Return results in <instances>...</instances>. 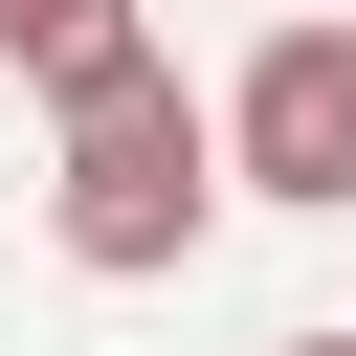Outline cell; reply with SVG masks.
Masks as SVG:
<instances>
[{"mask_svg":"<svg viewBox=\"0 0 356 356\" xmlns=\"http://www.w3.org/2000/svg\"><path fill=\"white\" fill-rule=\"evenodd\" d=\"M44 222H67V267H89V289L200 267V222H222V111H200L156 44H134V67H89V89H67V200H44Z\"/></svg>","mask_w":356,"mask_h":356,"instance_id":"obj_1","label":"cell"},{"mask_svg":"<svg viewBox=\"0 0 356 356\" xmlns=\"http://www.w3.org/2000/svg\"><path fill=\"white\" fill-rule=\"evenodd\" d=\"M222 200H356V0H289L222 89Z\"/></svg>","mask_w":356,"mask_h":356,"instance_id":"obj_2","label":"cell"},{"mask_svg":"<svg viewBox=\"0 0 356 356\" xmlns=\"http://www.w3.org/2000/svg\"><path fill=\"white\" fill-rule=\"evenodd\" d=\"M134 44H156V22H134V0H0V67H22V89H44V111H67V89H89V67H134Z\"/></svg>","mask_w":356,"mask_h":356,"instance_id":"obj_3","label":"cell"},{"mask_svg":"<svg viewBox=\"0 0 356 356\" xmlns=\"http://www.w3.org/2000/svg\"><path fill=\"white\" fill-rule=\"evenodd\" d=\"M267 356H356V334H267Z\"/></svg>","mask_w":356,"mask_h":356,"instance_id":"obj_4","label":"cell"}]
</instances>
